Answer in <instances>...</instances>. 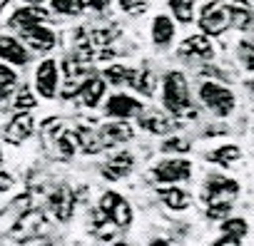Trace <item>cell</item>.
Wrapping results in <instances>:
<instances>
[{"label": "cell", "instance_id": "1f68e13d", "mask_svg": "<svg viewBox=\"0 0 254 246\" xmlns=\"http://www.w3.org/2000/svg\"><path fill=\"white\" fill-rule=\"evenodd\" d=\"M87 3V8H92V10H105L107 5H110V0H85Z\"/></svg>", "mask_w": 254, "mask_h": 246}, {"label": "cell", "instance_id": "52a82bcc", "mask_svg": "<svg viewBox=\"0 0 254 246\" xmlns=\"http://www.w3.org/2000/svg\"><path fill=\"white\" fill-rule=\"evenodd\" d=\"M140 109H142V102L127 92H115L105 99V114L112 119H130L140 114Z\"/></svg>", "mask_w": 254, "mask_h": 246}, {"label": "cell", "instance_id": "8fae6325", "mask_svg": "<svg viewBox=\"0 0 254 246\" xmlns=\"http://www.w3.org/2000/svg\"><path fill=\"white\" fill-rule=\"evenodd\" d=\"M33 130H35V119H33L30 109H18L5 127V140L13 145H20L33 135Z\"/></svg>", "mask_w": 254, "mask_h": 246}, {"label": "cell", "instance_id": "5b68a950", "mask_svg": "<svg viewBox=\"0 0 254 246\" xmlns=\"http://www.w3.org/2000/svg\"><path fill=\"white\" fill-rule=\"evenodd\" d=\"M197 20H199V28H202L204 35L217 38V35L229 30V8L224 3H217V0H214V3H207L202 8Z\"/></svg>", "mask_w": 254, "mask_h": 246}, {"label": "cell", "instance_id": "d6a6232c", "mask_svg": "<svg viewBox=\"0 0 254 246\" xmlns=\"http://www.w3.org/2000/svg\"><path fill=\"white\" fill-rule=\"evenodd\" d=\"M20 3H30V5H43L45 0H20Z\"/></svg>", "mask_w": 254, "mask_h": 246}, {"label": "cell", "instance_id": "484cf974", "mask_svg": "<svg viewBox=\"0 0 254 246\" xmlns=\"http://www.w3.org/2000/svg\"><path fill=\"white\" fill-rule=\"evenodd\" d=\"M18 82V72L10 62L0 60V90H13Z\"/></svg>", "mask_w": 254, "mask_h": 246}, {"label": "cell", "instance_id": "4316f807", "mask_svg": "<svg viewBox=\"0 0 254 246\" xmlns=\"http://www.w3.org/2000/svg\"><path fill=\"white\" fill-rule=\"evenodd\" d=\"M35 104H38V99L33 97L30 87H23V90L13 97V109H35Z\"/></svg>", "mask_w": 254, "mask_h": 246}, {"label": "cell", "instance_id": "e0dca14e", "mask_svg": "<svg viewBox=\"0 0 254 246\" xmlns=\"http://www.w3.org/2000/svg\"><path fill=\"white\" fill-rule=\"evenodd\" d=\"M150 35H152V43H155L157 48H170L172 40H175V35H177V25H175V20H172L170 15L162 13V15H157V18L152 20Z\"/></svg>", "mask_w": 254, "mask_h": 246}, {"label": "cell", "instance_id": "cb8c5ba5", "mask_svg": "<svg viewBox=\"0 0 254 246\" xmlns=\"http://www.w3.org/2000/svg\"><path fill=\"white\" fill-rule=\"evenodd\" d=\"M222 231H224V234H232V236H237V239H242V236H247L249 224H247V219H242V216H227V219L222 221Z\"/></svg>", "mask_w": 254, "mask_h": 246}, {"label": "cell", "instance_id": "2e32d148", "mask_svg": "<svg viewBox=\"0 0 254 246\" xmlns=\"http://www.w3.org/2000/svg\"><path fill=\"white\" fill-rule=\"evenodd\" d=\"M137 122H140V127L145 132H152V135H170L172 132V119L167 114L157 112V109H145L142 107Z\"/></svg>", "mask_w": 254, "mask_h": 246}, {"label": "cell", "instance_id": "7a4b0ae2", "mask_svg": "<svg viewBox=\"0 0 254 246\" xmlns=\"http://www.w3.org/2000/svg\"><path fill=\"white\" fill-rule=\"evenodd\" d=\"M197 95H199L202 104L209 112H214L217 117H227L234 112V92L219 82H202Z\"/></svg>", "mask_w": 254, "mask_h": 246}, {"label": "cell", "instance_id": "f546056e", "mask_svg": "<svg viewBox=\"0 0 254 246\" xmlns=\"http://www.w3.org/2000/svg\"><path fill=\"white\" fill-rule=\"evenodd\" d=\"M162 149L165 152H187L190 149V142L187 140H180V137H172V140H167L162 145Z\"/></svg>", "mask_w": 254, "mask_h": 246}, {"label": "cell", "instance_id": "6da1fadb", "mask_svg": "<svg viewBox=\"0 0 254 246\" xmlns=\"http://www.w3.org/2000/svg\"><path fill=\"white\" fill-rule=\"evenodd\" d=\"M162 104L172 117H185V119H197L199 112L192 107L190 99V82L180 70H170L162 80Z\"/></svg>", "mask_w": 254, "mask_h": 246}, {"label": "cell", "instance_id": "7c38bea8", "mask_svg": "<svg viewBox=\"0 0 254 246\" xmlns=\"http://www.w3.org/2000/svg\"><path fill=\"white\" fill-rule=\"evenodd\" d=\"M135 137L132 127L127 125V119H112L107 125H102L100 130V142L102 147H117V145H125Z\"/></svg>", "mask_w": 254, "mask_h": 246}, {"label": "cell", "instance_id": "5bb4252c", "mask_svg": "<svg viewBox=\"0 0 254 246\" xmlns=\"http://www.w3.org/2000/svg\"><path fill=\"white\" fill-rule=\"evenodd\" d=\"M48 18H50V13H48L45 8L25 3L23 8L13 10V15H10V28H18V30H23V28H30V25L48 23Z\"/></svg>", "mask_w": 254, "mask_h": 246}, {"label": "cell", "instance_id": "9c48e42d", "mask_svg": "<svg viewBox=\"0 0 254 246\" xmlns=\"http://www.w3.org/2000/svg\"><path fill=\"white\" fill-rule=\"evenodd\" d=\"M0 60L10 62L13 67H23L30 62V52H28V45L15 38V35H5L0 33Z\"/></svg>", "mask_w": 254, "mask_h": 246}, {"label": "cell", "instance_id": "d6986e66", "mask_svg": "<svg viewBox=\"0 0 254 246\" xmlns=\"http://www.w3.org/2000/svg\"><path fill=\"white\" fill-rule=\"evenodd\" d=\"M157 197H160V201H162L165 206H170L172 211H185V209H190V204H192L190 194H187L185 189H180L177 184H167V187L157 189Z\"/></svg>", "mask_w": 254, "mask_h": 246}, {"label": "cell", "instance_id": "d4e9b609", "mask_svg": "<svg viewBox=\"0 0 254 246\" xmlns=\"http://www.w3.org/2000/svg\"><path fill=\"white\" fill-rule=\"evenodd\" d=\"M82 8H87L85 0H53V10L60 15H80Z\"/></svg>", "mask_w": 254, "mask_h": 246}, {"label": "cell", "instance_id": "ac0fdd59", "mask_svg": "<svg viewBox=\"0 0 254 246\" xmlns=\"http://www.w3.org/2000/svg\"><path fill=\"white\" fill-rule=\"evenodd\" d=\"M127 85L140 95H155L157 90V77L152 75V70L147 67H137V70H127Z\"/></svg>", "mask_w": 254, "mask_h": 246}, {"label": "cell", "instance_id": "277c9868", "mask_svg": "<svg viewBox=\"0 0 254 246\" xmlns=\"http://www.w3.org/2000/svg\"><path fill=\"white\" fill-rule=\"evenodd\" d=\"M150 179H155V182H160V184H180V182H187V179H192V162H190V159H182V157L162 159V162L150 172Z\"/></svg>", "mask_w": 254, "mask_h": 246}, {"label": "cell", "instance_id": "4fadbf2b", "mask_svg": "<svg viewBox=\"0 0 254 246\" xmlns=\"http://www.w3.org/2000/svg\"><path fill=\"white\" fill-rule=\"evenodd\" d=\"M105 92H107V80H105V77H97V75H90V77L82 80V85L77 87L75 97H80V102H82L85 107H92V109H95V107L102 102Z\"/></svg>", "mask_w": 254, "mask_h": 246}, {"label": "cell", "instance_id": "ba28073f", "mask_svg": "<svg viewBox=\"0 0 254 246\" xmlns=\"http://www.w3.org/2000/svg\"><path fill=\"white\" fill-rule=\"evenodd\" d=\"M237 192H239V184H237L232 177L212 174V177H207V182H204L202 197H204L209 204H214V201H232Z\"/></svg>", "mask_w": 254, "mask_h": 246}, {"label": "cell", "instance_id": "7402d4cb", "mask_svg": "<svg viewBox=\"0 0 254 246\" xmlns=\"http://www.w3.org/2000/svg\"><path fill=\"white\" fill-rule=\"evenodd\" d=\"M227 8H229V28H237V30H247V28H252L254 18H252V13H249L244 5L232 3V5H227Z\"/></svg>", "mask_w": 254, "mask_h": 246}, {"label": "cell", "instance_id": "ffe728a7", "mask_svg": "<svg viewBox=\"0 0 254 246\" xmlns=\"http://www.w3.org/2000/svg\"><path fill=\"white\" fill-rule=\"evenodd\" d=\"M132 167H135V157H132L130 152H120V154H115V157L110 159L107 167H102V174H105V179L117 182V179H122L127 172H130Z\"/></svg>", "mask_w": 254, "mask_h": 246}, {"label": "cell", "instance_id": "30bf717a", "mask_svg": "<svg viewBox=\"0 0 254 246\" xmlns=\"http://www.w3.org/2000/svg\"><path fill=\"white\" fill-rule=\"evenodd\" d=\"M20 38H23V43H25L30 50H38V52H50V50L55 48V43H58L55 33H53L45 23L23 28V30H20Z\"/></svg>", "mask_w": 254, "mask_h": 246}, {"label": "cell", "instance_id": "603a6c76", "mask_svg": "<svg viewBox=\"0 0 254 246\" xmlns=\"http://www.w3.org/2000/svg\"><path fill=\"white\" fill-rule=\"evenodd\" d=\"M239 157H242V149H239V147H232V145L219 147V149H214V152L209 154V159L217 162V164H222V167H232L234 162H239Z\"/></svg>", "mask_w": 254, "mask_h": 246}, {"label": "cell", "instance_id": "3957f363", "mask_svg": "<svg viewBox=\"0 0 254 246\" xmlns=\"http://www.w3.org/2000/svg\"><path fill=\"white\" fill-rule=\"evenodd\" d=\"M100 211L105 214V219H110L117 229H127L135 219V209L122 194L117 192H105L100 197Z\"/></svg>", "mask_w": 254, "mask_h": 246}, {"label": "cell", "instance_id": "83f0119b", "mask_svg": "<svg viewBox=\"0 0 254 246\" xmlns=\"http://www.w3.org/2000/svg\"><path fill=\"white\" fill-rule=\"evenodd\" d=\"M102 75L112 85H125L127 82V67H122V65H110V67H105Z\"/></svg>", "mask_w": 254, "mask_h": 246}, {"label": "cell", "instance_id": "8992f818", "mask_svg": "<svg viewBox=\"0 0 254 246\" xmlns=\"http://www.w3.org/2000/svg\"><path fill=\"white\" fill-rule=\"evenodd\" d=\"M58 90H60V67L53 57H48L35 67V92L43 99H53L58 97Z\"/></svg>", "mask_w": 254, "mask_h": 246}, {"label": "cell", "instance_id": "f1b7e54d", "mask_svg": "<svg viewBox=\"0 0 254 246\" xmlns=\"http://www.w3.org/2000/svg\"><path fill=\"white\" fill-rule=\"evenodd\" d=\"M120 8H122L127 15L137 18V15L147 13V0H120Z\"/></svg>", "mask_w": 254, "mask_h": 246}, {"label": "cell", "instance_id": "4dcf8cb0", "mask_svg": "<svg viewBox=\"0 0 254 246\" xmlns=\"http://www.w3.org/2000/svg\"><path fill=\"white\" fill-rule=\"evenodd\" d=\"M239 241H242V239H237V236H232V234H224V236L217 239L214 244H217V246H237Z\"/></svg>", "mask_w": 254, "mask_h": 246}, {"label": "cell", "instance_id": "44dd1931", "mask_svg": "<svg viewBox=\"0 0 254 246\" xmlns=\"http://www.w3.org/2000/svg\"><path fill=\"white\" fill-rule=\"evenodd\" d=\"M167 5H170L177 23L190 25L194 20V0H167Z\"/></svg>", "mask_w": 254, "mask_h": 246}, {"label": "cell", "instance_id": "9a60e30c", "mask_svg": "<svg viewBox=\"0 0 254 246\" xmlns=\"http://www.w3.org/2000/svg\"><path fill=\"white\" fill-rule=\"evenodd\" d=\"M180 55L182 57H197V60H212L214 57V45L209 40V35L204 33H197V35H190L182 45H180Z\"/></svg>", "mask_w": 254, "mask_h": 246}]
</instances>
